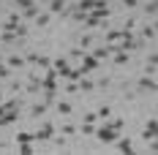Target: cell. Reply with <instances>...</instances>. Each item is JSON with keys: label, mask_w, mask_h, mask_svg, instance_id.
<instances>
[{"label": "cell", "mask_w": 158, "mask_h": 155, "mask_svg": "<svg viewBox=\"0 0 158 155\" xmlns=\"http://www.w3.org/2000/svg\"><path fill=\"white\" fill-rule=\"evenodd\" d=\"M95 139L104 141V144H114V141L120 139V128H114L112 123L101 125V128H95Z\"/></svg>", "instance_id": "6da1fadb"}, {"label": "cell", "mask_w": 158, "mask_h": 155, "mask_svg": "<svg viewBox=\"0 0 158 155\" xmlns=\"http://www.w3.org/2000/svg\"><path fill=\"white\" fill-rule=\"evenodd\" d=\"M98 68V57H95L93 52L90 55H82V63H79V74L85 76V74H90V71H95Z\"/></svg>", "instance_id": "7a4b0ae2"}, {"label": "cell", "mask_w": 158, "mask_h": 155, "mask_svg": "<svg viewBox=\"0 0 158 155\" xmlns=\"http://www.w3.org/2000/svg\"><path fill=\"white\" fill-rule=\"evenodd\" d=\"M55 131H57V128H55L52 123H44L41 128H38V131H35V139H38V141H52Z\"/></svg>", "instance_id": "3957f363"}, {"label": "cell", "mask_w": 158, "mask_h": 155, "mask_svg": "<svg viewBox=\"0 0 158 155\" xmlns=\"http://www.w3.org/2000/svg\"><path fill=\"white\" fill-rule=\"evenodd\" d=\"M55 84H57V71L49 65V68H47V76H44V82H41V87H44V90H57Z\"/></svg>", "instance_id": "277c9868"}, {"label": "cell", "mask_w": 158, "mask_h": 155, "mask_svg": "<svg viewBox=\"0 0 158 155\" xmlns=\"http://www.w3.org/2000/svg\"><path fill=\"white\" fill-rule=\"evenodd\" d=\"M142 139L144 141L158 139V120H147V125H144V131H142Z\"/></svg>", "instance_id": "5b68a950"}, {"label": "cell", "mask_w": 158, "mask_h": 155, "mask_svg": "<svg viewBox=\"0 0 158 155\" xmlns=\"http://www.w3.org/2000/svg\"><path fill=\"white\" fill-rule=\"evenodd\" d=\"M52 68L57 71V76H65L68 68H71V63H68V57H57V60H52Z\"/></svg>", "instance_id": "8992f818"}, {"label": "cell", "mask_w": 158, "mask_h": 155, "mask_svg": "<svg viewBox=\"0 0 158 155\" xmlns=\"http://www.w3.org/2000/svg\"><path fill=\"white\" fill-rule=\"evenodd\" d=\"M16 117H19V109H11V112L0 114V128H3V125H11V123H16Z\"/></svg>", "instance_id": "52a82bcc"}, {"label": "cell", "mask_w": 158, "mask_h": 155, "mask_svg": "<svg viewBox=\"0 0 158 155\" xmlns=\"http://www.w3.org/2000/svg\"><path fill=\"white\" fill-rule=\"evenodd\" d=\"M38 14H41V8H38V3H30L27 8H22V19H35Z\"/></svg>", "instance_id": "ba28073f"}, {"label": "cell", "mask_w": 158, "mask_h": 155, "mask_svg": "<svg viewBox=\"0 0 158 155\" xmlns=\"http://www.w3.org/2000/svg\"><path fill=\"white\" fill-rule=\"evenodd\" d=\"M139 87H142L144 93H156V90H158V84L150 76H142V79H139Z\"/></svg>", "instance_id": "9c48e42d"}, {"label": "cell", "mask_w": 158, "mask_h": 155, "mask_svg": "<svg viewBox=\"0 0 158 155\" xmlns=\"http://www.w3.org/2000/svg\"><path fill=\"white\" fill-rule=\"evenodd\" d=\"M49 14H63L65 11V0H49Z\"/></svg>", "instance_id": "30bf717a"}, {"label": "cell", "mask_w": 158, "mask_h": 155, "mask_svg": "<svg viewBox=\"0 0 158 155\" xmlns=\"http://www.w3.org/2000/svg\"><path fill=\"white\" fill-rule=\"evenodd\" d=\"M33 141H35V133H27V131L16 133V144H33Z\"/></svg>", "instance_id": "8fae6325"}, {"label": "cell", "mask_w": 158, "mask_h": 155, "mask_svg": "<svg viewBox=\"0 0 158 155\" xmlns=\"http://www.w3.org/2000/svg\"><path fill=\"white\" fill-rule=\"evenodd\" d=\"M114 144H117V150H120V153H134V144H131V139H117Z\"/></svg>", "instance_id": "7c38bea8"}, {"label": "cell", "mask_w": 158, "mask_h": 155, "mask_svg": "<svg viewBox=\"0 0 158 155\" xmlns=\"http://www.w3.org/2000/svg\"><path fill=\"white\" fill-rule=\"evenodd\" d=\"M27 60H30V63H38L41 68H49V65H52V60H49V57H41V55H30Z\"/></svg>", "instance_id": "4fadbf2b"}, {"label": "cell", "mask_w": 158, "mask_h": 155, "mask_svg": "<svg viewBox=\"0 0 158 155\" xmlns=\"http://www.w3.org/2000/svg\"><path fill=\"white\" fill-rule=\"evenodd\" d=\"M47 109H49V104H35V106L30 109V117H44Z\"/></svg>", "instance_id": "5bb4252c"}, {"label": "cell", "mask_w": 158, "mask_h": 155, "mask_svg": "<svg viewBox=\"0 0 158 155\" xmlns=\"http://www.w3.org/2000/svg\"><path fill=\"white\" fill-rule=\"evenodd\" d=\"M126 38V30H109L106 33V41H123Z\"/></svg>", "instance_id": "9a60e30c"}, {"label": "cell", "mask_w": 158, "mask_h": 155, "mask_svg": "<svg viewBox=\"0 0 158 155\" xmlns=\"http://www.w3.org/2000/svg\"><path fill=\"white\" fill-rule=\"evenodd\" d=\"M79 90L90 93V90H95V82H90V79H82V76H79Z\"/></svg>", "instance_id": "2e32d148"}, {"label": "cell", "mask_w": 158, "mask_h": 155, "mask_svg": "<svg viewBox=\"0 0 158 155\" xmlns=\"http://www.w3.org/2000/svg\"><path fill=\"white\" fill-rule=\"evenodd\" d=\"M114 63H120V65L128 63V52H126V49H117V52H114Z\"/></svg>", "instance_id": "e0dca14e"}, {"label": "cell", "mask_w": 158, "mask_h": 155, "mask_svg": "<svg viewBox=\"0 0 158 155\" xmlns=\"http://www.w3.org/2000/svg\"><path fill=\"white\" fill-rule=\"evenodd\" d=\"M8 65H11V68H22V65H25V57L14 55V57H8Z\"/></svg>", "instance_id": "ac0fdd59"}, {"label": "cell", "mask_w": 158, "mask_h": 155, "mask_svg": "<svg viewBox=\"0 0 158 155\" xmlns=\"http://www.w3.org/2000/svg\"><path fill=\"white\" fill-rule=\"evenodd\" d=\"M144 11L153 16V14H158V0H150V3H144Z\"/></svg>", "instance_id": "d6986e66"}, {"label": "cell", "mask_w": 158, "mask_h": 155, "mask_svg": "<svg viewBox=\"0 0 158 155\" xmlns=\"http://www.w3.org/2000/svg\"><path fill=\"white\" fill-rule=\"evenodd\" d=\"M93 55L98 57V60H104L106 55H112V49H109V47H101V49H93Z\"/></svg>", "instance_id": "ffe728a7"}, {"label": "cell", "mask_w": 158, "mask_h": 155, "mask_svg": "<svg viewBox=\"0 0 158 155\" xmlns=\"http://www.w3.org/2000/svg\"><path fill=\"white\" fill-rule=\"evenodd\" d=\"M49 19H52V14H38V16H35V25L44 27V25H49Z\"/></svg>", "instance_id": "44dd1931"}, {"label": "cell", "mask_w": 158, "mask_h": 155, "mask_svg": "<svg viewBox=\"0 0 158 155\" xmlns=\"http://www.w3.org/2000/svg\"><path fill=\"white\" fill-rule=\"evenodd\" d=\"M57 112H60V114H71L74 109H71V104H68V101H60V104H57Z\"/></svg>", "instance_id": "7402d4cb"}, {"label": "cell", "mask_w": 158, "mask_h": 155, "mask_svg": "<svg viewBox=\"0 0 158 155\" xmlns=\"http://www.w3.org/2000/svg\"><path fill=\"white\" fill-rule=\"evenodd\" d=\"M44 104H55V90H44Z\"/></svg>", "instance_id": "603a6c76"}, {"label": "cell", "mask_w": 158, "mask_h": 155, "mask_svg": "<svg viewBox=\"0 0 158 155\" xmlns=\"http://www.w3.org/2000/svg\"><path fill=\"white\" fill-rule=\"evenodd\" d=\"M30 3H35V0H14V6L19 8V11H22V8H27Z\"/></svg>", "instance_id": "cb8c5ba5"}, {"label": "cell", "mask_w": 158, "mask_h": 155, "mask_svg": "<svg viewBox=\"0 0 158 155\" xmlns=\"http://www.w3.org/2000/svg\"><path fill=\"white\" fill-rule=\"evenodd\" d=\"M142 38H156V27H153V25H150V27H144Z\"/></svg>", "instance_id": "d4e9b609"}, {"label": "cell", "mask_w": 158, "mask_h": 155, "mask_svg": "<svg viewBox=\"0 0 158 155\" xmlns=\"http://www.w3.org/2000/svg\"><path fill=\"white\" fill-rule=\"evenodd\" d=\"M19 153L22 155H33V144H19Z\"/></svg>", "instance_id": "484cf974"}, {"label": "cell", "mask_w": 158, "mask_h": 155, "mask_svg": "<svg viewBox=\"0 0 158 155\" xmlns=\"http://www.w3.org/2000/svg\"><path fill=\"white\" fill-rule=\"evenodd\" d=\"M79 44H82V49H87L90 44H93V35H82V41H79Z\"/></svg>", "instance_id": "4316f807"}, {"label": "cell", "mask_w": 158, "mask_h": 155, "mask_svg": "<svg viewBox=\"0 0 158 155\" xmlns=\"http://www.w3.org/2000/svg\"><path fill=\"white\" fill-rule=\"evenodd\" d=\"M60 131H63L65 136H71V133H77V128H74V125H68V123H65L63 128H60Z\"/></svg>", "instance_id": "83f0119b"}, {"label": "cell", "mask_w": 158, "mask_h": 155, "mask_svg": "<svg viewBox=\"0 0 158 155\" xmlns=\"http://www.w3.org/2000/svg\"><path fill=\"white\" fill-rule=\"evenodd\" d=\"M109 114H112V109H109V106H101V109H98V117H104V120H106Z\"/></svg>", "instance_id": "f1b7e54d"}, {"label": "cell", "mask_w": 158, "mask_h": 155, "mask_svg": "<svg viewBox=\"0 0 158 155\" xmlns=\"http://www.w3.org/2000/svg\"><path fill=\"white\" fill-rule=\"evenodd\" d=\"M139 6V0H123V8H136Z\"/></svg>", "instance_id": "f546056e"}, {"label": "cell", "mask_w": 158, "mask_h": 155, "mask_svg": "<svg viewBox=\"0 0 158 155\" xmlns=\"http://www.w3.org/2000/svg\"><path fill=\"white\" fill-rule=\"evenodd\" d=\"M8 76H11V71H8V68L0 63V79H8Z\"/></svg>", "instance_id": "4dcf8cb0"}, {"label": "cell", "mask_w": 158, "mask_h": 155, "mask_svg": "<svg viewBox=\"0 0 158 155\" xmlns=\"http://www.w3.org/2000/svg\"><path fill=\"white\" fill-rule=\"evenodd\" d=\"M98 120V112H90V114H85V123H95Z\"/></svg>", "instance_id": "1f68e13d"}, {"label": "cell", "mask_w": 158, "mask_h": 155, "mask_svg": "<svg viewBox=\"0 0 158 155\" xmlns=\"http://www.w3.org/2000/svg\"><path fill=\"white\" fill-rule=\"evenodd\" d=\"M82 133H87V136H90V133H95V128H93V123H85V128H82Z\"/></svg>", "instance_id": "d6a6232c"}, {"label": "cell", "mask_w": 158, "mask_h": 155, "mask_svg": "<svg viewBox=\"0 0 158 155\" xmlns=\"http://www.w3.org/2000/svg\"><path fill=\"white\" fill-rule=\"evenodd\" d=\"M150 150H153V153H158V139H150Z\"/></svg>", "instance_id": "836d02e7"}, {"label": "cell", "mask_w": 158, "mask_h": 155, "mask_svg": "<svg viewBox=\"0 0 158 155\" xmlns=\"http://www.w3.org/2000/svg\"><path fill=\"white\" fill-rule=\"evenodd\" d=\"M35 3H49V0H35Z\"/></svg>", "instance_id": "e575fe53"}, {"label": "cell", "mask_w": 158, "mask_h": 155, "mask_svg": "<svg viewBox=\"0 0 158 155\" xmlns=\"http://www.w3.org/2000/svg\"><path fill=\"white\" fill-rule=\"evenodd\" d=\"M153 27H156V30H158V19H156V25H153Z\"/></svg>", "instance_id": "d590c367"}, {"label": "cell", "mask_w": 158, "mask_h": 155, "mask_svg": "<svg viewBox=\"0 0 158 155\" xmlns=\"http://www.w3.org/2000/svg\"><path fill=\"white\" fill-rule=\"evenodd\" d=\"M0 63H3V57H0Z\"/></svg>", "instance_id": "8d00e7d4"}]
</instances>
